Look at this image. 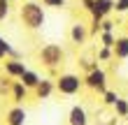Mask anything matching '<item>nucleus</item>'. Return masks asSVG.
I'll list each match as a JSON object with an SVG mask.
<instances>
[{
	"mask_svg": "<svg viewBox=\"0 0 128 125\" xmlns=\"http://www.w3.org/2000/svg\"><path fill=\"white\" fill-rule=\"evenodd\" d=\"M19 19H21V26L26 30L37 33L47 23V7L40 0H24L19 5Z\"/></svg>",
	"mask_w": 128,
	"mask_h": 125,
	"instance_id": "nucleus-1",
	"label": "nucleus"
},
{
	"mask_svg": "<svg viewBox=\"0 0 128 125\" xmlns=\"http://www.w3.org/2000/svg\"><path fill=\"white\" fill-rule=\"evenodd\" d=\"M65 49L61 46V44H44V46L37 51V60H40L42 67H47L49 72H56V70H61L63 67V63H65Z\"/></svg>",
	"mask_w": 128,
	"mask_h": 125,
	"instance_id": "nucleus-2",
	"label": "nucleus"
},
{
	"mask_svg": "<svg viewBox=\"0 0 128 125\" xmlns=\"http://www.w3.org/2000/svg\"><path fill=\"white\" fill-rule=\"evenodd\" d=\"M54 81H56V93L63 97H74L84 90V79L77 72H61Z\"/></svg>",
	"mask_w": 128,
	"mask_h": 125,
	"instance_id": "nucleus-3",
	"label": "nucleus"
},
{
	"mask_svg": "<svg viewBox=\"0 0 128 125\" xmlns=\"http://www.w3.org/2000/svg\"><path fill=\"white\" fill-rule=\"evenodd\" d=\"M84 88H88V90H93V93H98V95H102L105 90H107V72H105L100 65H98L96 70H91V72H86L84 77Z\"/></svg>",
	"mask_w": 128,
	"mask_h": 125,
	"instance_id": "nucleus-4",
	"label": "nucleus"
},
{
	"mask_svg": "<svg viewBox=\"0 0 128 125\" xmlns=\"http://www.w3.org/2000/svg\"><path fill=\"white\" fill-rule=\"evenodd\" d=\"M28 70V65L21 60V58H7V60L2 63V72L5 77H10L12 81H19L21 77H24V72Z\"/></svg>",
	"mask_w": 128,
	"mask_h": 125,
	"instance_id": "nucleus-5",
	"label": "nucleus"
},
{
	"mask_svg": "<svg viewBox=\"0 0 128 125\" xmlns=\"http://www.w3.org/2000/svg\"><path fill=\"white\" fill-rule=\"evenodd\" d=\"M114 12V0H96L91 9V21L102 23L105 19H110V14Z\"/></svg>",
	"mask_w": 128,
	"mask_h": 125,
	"instance_id": "nucleus-6",
	"label": "nucleus"
},
{
	"mask_svg": "<svg viewBox=\"0 0 128 125\" xmlns=\"http://www.w3.org/2000/svg\"><path fill=\"white\" fill-rule=\"evenodd\" d=\"M68 37H70V42L74 44V46H84L86 40L91 37V33H88V26L82 23V21H74V23L70 26V33H68Z\"/></svg>",
	"mask_w": 128,
	"mask_h": 125,
	"instance_id": "nucleus-7",
	"label": "nucleus"
},
{
	"mask_svg": "<svg viewBox=\"0 0 128 125\" xmlns=\"http://www.w3.org/2000/svg\"><path fill=\"white\" fill-rule=\"evenodd\" d=\"M28 121V111L24 104H12L5 111V125H26Z\"/></svg>",
	"mask_w": 128,
	"mask_h": 125,
	"instance_id": "nucleus-8",
	"label": "nucleus"
},
{
	"mask_svg": "<svg viewBox=\"0 0 128 125\" xmlns=\"http://www.w3.org/2000/svg\"><path fill=\"white\" fill-rule=\"evenodd\" d=\"M88 111L84 104H72L68 111V125H88Z\"/></svg>",
	"mask_w": 128,
	"mask_h": 125,
	"instance_id": "nucleus-9",
	"label": "nucleus"
},
{
	"mask_svg": "<svg viewBox=\"0 0 128 125\" xmlns=\"http://www.w3.org/2000/svg\"><path fill=\"white\" fill-rule=\"evenodd\" d=\"M54 93H56V81H54V79H49V77H42L40 86L33 90V95H35L37 100H49Z\"/></svg>",
	"mask_w": 128,
	"mask_h": 125,
	"instance_id": "nucleus-10",
	"label": "nucleus"
},
{
	"mask_svg": "<svg viewBox=\"0 0 128 125\" xmlns=\"http://www.w3.org/2000/svg\"><path fill=\"white\" fill-rule=\"evenodd\" d=\"M10 95H12V102H14V104H24V102L28 100V95H30V90H28L21 81H12Z\"/></svg>",
	"mask_w": 128,
	"mask_h": 125,
	"instance_id": "nucleus-11",
	"label": "nucleus"
},
{
	"mask_svg": "<svg viewBox=\"0 0 128 125\" xmlns=\"http://www.w3.org/2000/svg\"><path fill=\"white\" fill-rule=\"evenodd\" d=\"M112 53H114V60H126L128 58V35H116Z\"/></svg>",
	"mask_w": 128,
	"mask_h": 125,
	"instance_id": "nucleus-12",
	"label": "nucleus"
},
{
	"mask_svg": "<svg viewBox=\"0 0 128 125\" xmlns=\"http://www.w3.org/2000/svg\"><path fill=\"white\" fill-rule=\"evenodd\" d=\"M19 81H21V83H24V86L28 88V90L33 93L35 88L40 86V81H42V77H40V72H35V70H30V67H28V70L24 72V77L19 79Z\"/></svg>",
	"mask_w": 128,
	"mask_h": 125,
	"instance_id": "nucleus-13",
	"label": "nucleus"
},
{
	"mask_svg": "<svg viewBox=\"0 0 128 125\" xmlns=\"http://www.w3.org/2000/svg\"><path fill=\"white\" fill-rule=\"evenodd\" d=\"M7 58H21V56H19V51L0 35V60H7Z\"/></svg>",
	"mask_w": 128,
	"mask_h": 125,
	"instance_id": "nucleus-14",
	"label": "nucleus"
},
{
	"mask_svg": "<svg viewBox=\"0 0 128 125\" xmlns=\"http://www.w3.org/2000/svg\"><path fill=\"white\" fill-rule=\"evenodd\" d=\"M112 109H114V114L119 116V118H126V116H128V100L126 97H119L116 104L112 107Z\"/></svg>",
	"mask_w": 128,
	"mask_h": 125,
	"instance_id": "nucleus-15",
	"label": "nucleus"
},
{
	"mask_svg": "<svg viewBox=\"0 0 128 125\" xmlns=\"http://www.w3.org/2000/svg\"><path fill=\"white\" fill-rule=\"evenodd\" d=\"M100 97H102V104H105V107H114V104H116V100L121 97V95H119L116 90H110V88H107V90H105Z\"/></svg>",
	"mask_w": 128,
	"mask_h": 125,
	"instance_id": "nucleus-16",
	"label": "nucleus"
},
{
	"mask_svg": "<svg viewBox=\"0 0 128 125\" xmlns=\"http://www.w3.org/2000/svg\"><path fill=\"white\" fill-rule=\"evenodd\" d=\"M98 40H100V46L112 49V46H114V42H116V33H100V35H98Z\"/></svg>",
	"mask_w": 128,
	"mask_h": 125,
	"instance_id": "nucleus-17",
	"label": "nucleus"
},
{
	"mask_svg": "<svg viewBox=\"0 0 128 125\" xmlns=\"http://www.w3.org/2000/svg\"><path fill=\"white\" fill-rule=\"evenodd\" d=\"M114 58V53H112V49H107V46H100L96 51V60L98 63H107V60H112Z\"/></svg>",
	"mask_w": 128,
	"mask_h": 125,
	"instance_id": "nucleus-18",
	"label": "nucleus"
},
{
	"mask_svg": "<svg viewBox=\"0 0 128 125\" xmlns=\"http://www.w3.org/2000/svg\"><path fill=\"white\" fill-rule=\"evenodd\" d=\"M10 14H12V2L10 0H0V23L10 19Z\"/></svg>",
	"mask_w": 128,
	"mask_h": 125,
	"instance_id": "nucleus-19",
	"label": "nucleus"
},
{
	"mask_svg": "<svg viewBox=\"0 0 128 125\" xmlns=\"http://www.w3.org/2000/svg\"><path fill=\"white\" fill-rule=\"evenodd\" d=\"M40 2L49 9H65L68 7V0H40Z\"/></svg>",
	"mask_w": 128,
	"mask_h": 125,
	"instance_id": "nucleus-20",
	"label": "nucleus"
},
{
	"mask_svg": "<svg viewBox=\"0 0 128 125\" xmlns=\"http://www.w3.org/2000/svg\"><path fill=\"white\" fill-rule=\"evenodd\" d=\"M114 12L116 14H126L128 12V0H114Z\"/></svg>",
	"mask_w": 128,
	"mask_h": 125,
	"instance_id": "nucleus-21",
	"label": "nucleus"
},
{
	"mask_svg": "<svg viewBox=\"0 0 128 125\" xmlns=\"http://www.w3.org/2000/svg\"><path fill=\"white\" fill-rule=\"evenodd\" d=\"M100 33H114V23H112L110 19H105L100 23Z\"/></svg>",
	"mask_w": 128,
	"mask_h": 125,
	"instance_id": "nucleus-22",
	"label": "nucleus"
},
{
	"mask_svg": "<svg viewBox=\"0 0 128 125\" xmlns=\"http://www.w3.org/2000/svg\"><path fill=\"white\" fill-rule=\"evenodd\" d=\"M93 2H96V0H82V9L91 14V9H93Z\"/></svg>",
	"mask_w": 128,
	"mask_h": 125,
	"instance_id": "nucleus-23",
	"label": "nucleus"
},
{
	"mask_svg": "<svg viewBox=\"0 0 128 125\" xmlns=\"http://www.w3.org/2000/svg\"><path fill=\"white\" fill-rule=\"evenodd\" d=\"M126 30H128V26H126Z\"/></svg>",
	"mask_w": 128,
	"mask_h": 125,
	"instance_id": "nucleus-24",
	"label": "nucleus"
},
{
	"mask_svg": "<svg viewBox=\"0 0 128 125\" xmlns=\"http://www.w3.org/2000/svg\"><path fill=\"white\" fill-rule=\"evenodd\" d=\"M10 2H12V0H10Z\"/></svg>",
	"mask_w": 128,
	"mask_h": 125,
	"instance_id": "nucleus-25",
	"label": "nucleus"
}]
</instances>
